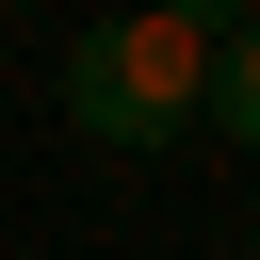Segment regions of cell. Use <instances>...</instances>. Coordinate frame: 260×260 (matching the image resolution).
Returning <instances> with one entry per match:
<instances>
[{
    "label": "cell",
    "instance_id": "obj_2",
    "mask_svg": "<svg viewBox=\"0 0 260 260\" xmlns=\"http://www.w3.org/2000/svg\"><path fill=\"white\" fill-rule=\"evenodd\" d=\"M195 130H228V146L260 162V16H244V32H211V81H195Z\"/></svg>",
    "mask_w": 260,
    "mask_h": 260
},
{
    "label": "cell",
    "instance_id": "obj_3",
    "mask_svg": "<svg viewBox=\"0 0 260 260\" xmlns=\"http://www.w3.org/2000/svg\"><path fill=\"white\" fill-rule=\"evenodd\" d=\"M146 16H179V32H195V49H211V32H244V16H260V0H146Z\"/></svg>",
    "mask_w": 260,
    "mask_h": 260
},
{
    "label": "cell",
    "instance_id": "obj_1",
    "mask_svg": "<svg viewBox=\"0 0 260 260\" xmlns=\"http://www.w3.org/2000/svg\"><path fill=\"white\" fill-rule=\"evenodd\" d=\"M195 81H211V49L130 0V16H98V32L65 49V130H98V146H179V130H195Z\"/></svg>",
    "mask_w": 260,
    "mask_h": 260
},
{
    "label": "cell",
    "instance_id": "obj_4",
    "mask_svg": "<svg viewBox=\"0 0 260 260\" xmlns=\"http://www.w3.org/2000/svg\"><path fill=\"white\" fill-rule=\"evenodd\" d=\"M244 260H260V244H244Z\"/></svg>",
    "mask_w": 260,
    "mask_h": 260
}]
</instances>
